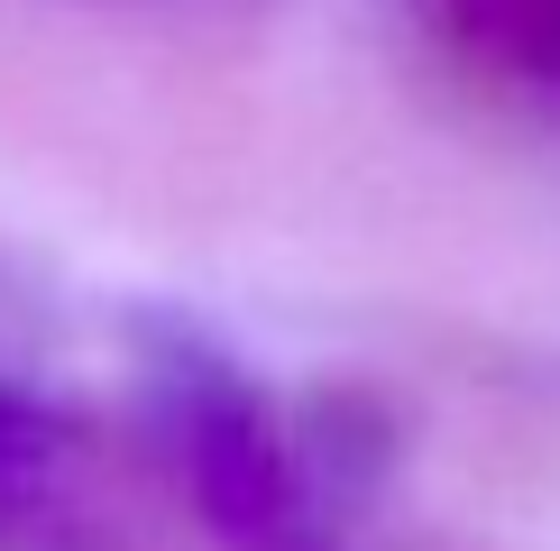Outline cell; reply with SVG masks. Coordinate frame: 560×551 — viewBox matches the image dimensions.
Here are the masks:
<instances>
[{
	"label": "cell",
	"instance_id": "1",
	"mask_svg": "<svg viewBox=\"0 0 560 551\" xmlns=\"http://www.w3.org/2000/svg\"><path fill=\"white\" fill-rule=\"evenodd\" d=\"M74 534H83L74 459L28 405L0 396V551H74Z\"/></svg>",
	"mask_w": 560,
	"mask_h": 551
},
{
	"label": "cell",
	"instance_id": "2",
	"mask_svg": "<svg viewBox=\"0 0 560 551\" xmlns=\"http://www.w3.org/2000/svg\"><path fill=\"white\" fill-rule=\"evenodd\" d=\"M459 10H469L478 46H497L533 83H560V0H459Z\"/></svg>",
	"mask_w": 560,
	"mask_h": 551
}]
</instances>
